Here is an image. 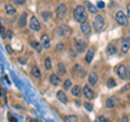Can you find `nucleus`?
I'll return each instance as SVG.
<instances>
[{
	"label": "nucleus",
	"instance_id": "f257e3e1",
	"mask_svg": "<svg viewBox=\"0 0 130 122\" xmlns=\"http://www.w3.org/2000/svg\"><path fill=\"white\" fill-rule=\"evenodd\" d=\"M73 15L77 22H79L80 24L84 23L87 20V13H86V9L84 6H77L74 11H73Z\"/></svg>",
	"mask_w": 130,
	"mask_h": 122
},
{
	"label": "nucleus",
	"instance_id": "f03ea898",
	"mask_svg": "<svg viewBox=\"0 0 130 122\" xmlns=\"http://www.w3.org/2000/svg\"><path fill=\"white\" fill-rule=\"evenodd\" d=\"M104 26H105L104 18L101 14H98L94 18V21H93V27H94V31L96 32V33H100L101 31H103Z\"/></svg>",
	"mask_w": 130,
	"mask_h": 122
},
{
	"label": "nucleus",
	"instance_id": "7ed1b4c3",
	"mask_svg": "<svg viewBox=\"0 0 130 122\" xmlns=\"http://www.w3.org/2000/svg\"><path fill=\"white\" fill-rule=\"evenodd\" d=\"M115 20L117 24H119L120 26H126L128 25V15H126L123 11H117L115 14Z\"/></svg>",
	"mask_w": 130,
	"mask_h": 122
},
{
	"label": "nucleus",
	"instance_id": "20e7f679",
	"mask_svg": "<svg viewBox=\"0 0 130 122\" xmlns=\"http://www.w3.org/2000/svg\"><path fill=\"white\" fill-rule=\"evenodd\" d=\"M116 73L120 79H123V80L128 79V73L129 72H128V69L125 64H119V66L116 68Z\"/></svg>",
	"mask_w": 130,
	"mask_h": 122
},
{
	"label": "nucleus",
	"instance_id": "39448f33",
	"mask_svg": "<svg viewBox=\"0 0 130 122\" xmlns=\"http://www.w3.org/2000/svg\"><path fill=\"white\" fill-rule=\"evenodd\" d=\"M71 33H72L71 27L68 25H66V24H62L60 27L56 28V34H58L59 36H67Z\"/></svg>",
	"mask_w": 130,
	"mask_h": 122
},
{
	"label": "nucleus",
	"instance_id": "423d86ee",
	"mask_svg": "<svg viewBox=\"0 0 130 122\" xmlns=\"http://www.w3.org/2000/svg\"><path fill=\"white\" fill-rule=\"evenodd\" d=\"M67 13V7L64 3H60L58 9H56V17L59 20H63L65 18V15Z\"/></svg>",
	"mask_w": 130,
	"mask_h": 122
},
{
	"label": "nucleus",
	"instance_id": "0eeeda50",
	"mask_svg": "<svg viewBox=\"0 0 130 122\" xmlns=\"http://www.w3.org/2000/svg\"><path fill=\"white\" fill-rule=\"evenodd\" d=\"M29 27H30V30L35 31V32H38V31L41 30V24H40L39 20L36 18V17H31V18H30Z\"/></svg>",
	"mask_w": 130,
	"mask_h": 122
},
{
	"label": "nucleus",
	"instance_id": "6e6552de",
	"mask_svg": "<svg viewBox=\"0 0 130 122\" xmlns=\"http://www.w3.org/2000/svg\"><path fill=\"white\" fill-rule=\"evenodd\" d=\"M83 94L87 99H93L95 97V93L92 91L89 85H85L83 88Z\"/></svg>",
	"mask_w": 130,
	"mask_h": 122
},
{
	"label": "nucleus",
	"instance_id": "1a4fd4ad",
	"mask_svg": "<svg viewBox=\"0 0 130 122\" xmlns=\"http://www.w3.org/2000/svg\"><path fill=\"white\" fill-rule=\"evenodd\" d=\"M75 44H76V47H77L78 52H83L87 48V42L85 39H83L81 37H77Z\"/></svg>",
	"mask_w": 130,
	"mask_h": 122
},
{
	"label": "nucleus",
	"instance_id": "9d476101",
	"mask_svg": "<svg viewBox=\"0 0 130 122\" xmlns=\"http://www.w3.org/2000/svg\"><path fill=\"white\" fill-rule=\"evenodd\" d=\"M80 31L83 32L84 35H90L92 32V27L89 23L84 22V23H81V25H80Z\"/></svg>",
	"mask_w": 130,
	"mask_h": 122
},
{
	"label": "nucleus",
	"instance_id": "9b49d317",
	"mask_svg": "<svg viewBox=\"0 0 130 122\" xmlns=\"http://www.w3.org/2000/svg\"><path fill=\"white\" fill-rule=\"evenodd\" d=\"M129 49H130V37H127L121 43V52L123 54H127Z\"/></svg>",
	"mask_w": 130,
	"mask_h": 122
},
{
	"label": "nucleus",
	"instance_id": "f8f14e48",
	"mask_svg": "<svg viewBox=\"0 0 130 122\" xmlns=\"http://www.w3.org/2000/svg\"><path fill=\"white\" fill-rule=\"evenodd\" d=\"M40 42H41L44 49H49V48H50V38H49V36L47 34H42L41 35Z\"/></svg>",
	"mask_w": 130,
	"mask_h": 122
},
{
	"label": "nucleus",
	"instance_id": "ddd939ff",
	"mask_svg": "<svg viewBox=\"0 0 130 122\" xmlns=\"http://www.w3.org/2000/svg\"><path fill=\"white\" fill-rule=\"evenodd\" d=\"M116 104H117V99L114 96L108 97V98L105 100V106H106V108H108V109L114 108L116 106Z\"/></svg>",
	"mask_w": 130,
	"mask_h": 122
},
{
	"label": "nucleus",
	"instance_id": "4468645a",
	"mask_svg": "<svg viewBox=\"0 0 130 122\" xmlns=\"http://www.w3.org/2000/svg\"><path fill=\"white\" fill-rule=\"evenodd\" d=\"M27 24V14L25 12H23L21 14V17L19 18V21H18V25L20 27H25Z\"/></svg>",
	"mask_w": 130,
	"mask_h": 122
},
{
	"label": "nucleus",
	"instance_id": "2eb2a0df",
	"mask_svg": "<svg viewBox=\"0 0 130 122\" xmlns=\"http://www.w3.org/2000/svg\"><path fill=\"white\" fill-rule=\"evenodd\" d=\"M98 81H99V78H98V74L95 72L89 73V75H88V82H89V84L95 85L98 83Z\"/></svg>",
	"mask_w": 130,
	"mask_h": 122
},
{
	"label": "nucleus",
	"instance_id": "dca6fc26",
	"mask_svg": "<svg viewBox=\"0 0 130 122\" xmlns=\"http://www.w3.org/2000/svg\"><path fill=\"white\" fill-rule=\"evenodd\" d=\"M116 52H117V48L115 46V44L114 43L108 44V46L106 47V54L108 56H113V55H115Z\"/></svg>",
	"mask_w": 130,
	"mask_h": 122
},
{
	"label": "nucleus",
	"instance_id": "f3484780",
	"mask_svg": "<svg viewBox=\"0 0 130 122\" xmlns=\"http://www.w3.org/2000/svg\"><path fill=\"white\" fill-rule=\"evenodd\" d=\"M56 97H58V99L62 104H67V97H66V94H65L63 91H58L56 92Z\"/></svg>",
	"mask_w": 130,
	"mask_h": 122
},
{
	"label": "nucleus",
	"instance_id": "a211bd4d",
	"mask_svg": "<svg viewBox=\"0 0 130 122\" xmlns=\"http://www.w3.org/2000/svg\"><path fill=\"white\" fill-rule=\"evenodd\" d=\"M93 57H94V49H93V48H91V49H89V50L87 51L86 57H85V60H86V62H87L88 64L91 63Z\"/></svg>",
	"mask_w": 130,
	"mask_h": 122
},
{
	"label": "nucleus",
	"instance_id": "6ab92c4d",
	"mask_svg": "<svg viewBox=\"0 0 130 122\" xmlns=\"http://www.w3.org/2000/svg\"><path fill=\"white\" fill-rule=\"evenodd\" d=\"M71 92H72L73 96L80 97L81 96V87H80V85H75V86H73L72 89H71Z\"/></svg>",
	"mask_w": 130,
	"mask_h": 122
},
{
	"label": "nucleus",
	"instance_id": "aec40b11",
	"mask_svg": "<svg viewBox=\"0 0 130 122\" xmlns=\"http://www.w3.org/2000/svg\"><path fill=\"white\" fill-rule=\"evenodd\" d=\"M30 46L34 48V49L37 51V52H41V50H42V48H43V46H42V44H41V42H37V40H34V42H31L30 43Z\"/></svg>",
	"mask_w": 130,
	"mask_h": 122
},
{
	"label": "nucleus",
	"instance_id": "412c9836",
	"mask_svg": "<svg viewBox=\"0 0 130 122\" xmlns=\"http://www.w3.org/2000/svg\"><path fill=\"white\" fill-rule=\"evenodd\" d=\"M49 79H50V83L52 85H54V86H59L60 83H61V79L56 74H51Z\"/></svg>",
	"mask_w": 130,
	"mask_h": 122
},
{
	"label": "nucleus",
	"instance_id": "4be33fe9",
	"mask_svg": "<svg viewBox=\"0 0 130 122\" xmlns=\"http://www.w3.org/2000/svg\"><path fill=\"white\" fill-rule=\"evenodd\" d=\"M31 75L34 76L35 79H39L41 76V72H40L39 68L37 66H32L31 67Z\"/></svg>",
	"mask_w": 130,
	"mask_h": 122
},
{
	"label": "nucleus",
	"instance_id": "5701e85b",
	"mask_svg": "<svg viewBox=\"0 0 130 122\" xmlns=\"http://www.w3.org/2000/svg\"><path fill=\"white\" fill-rule=\"evenodd\" d=\"M5 9H6V13L8 15H13V14L16 13V9L13 6H11V5H7Z\"/></svg>",
	"mask_w": 130,
	"mask_h": 122
},
{
	"label": "nucleus",
	"instance_id": "b1692460",
	"mask_svg": "<svg viewBox=\"0 0 130 122\" xmlns=\"http://www.w3.org/2000/svg\"><path fill=\"white\" fill-rule=\"evenodd\" d=\"M40 15H41V18H42L43 21H46V22H48L49 20L51 19V17H52V14H51L50 11H42L41 13H40Z\"/></svg>",
	"mask_w": 130,
	"mask_h": 122
},
{
	"label": "nucleus",
	"instance_id": "393cba45",
	"mask_svg": "<svg viewBox=\"0 0 130 122\" xmlns=\"http://www.w3.org/2000/svg\"><path fill=\"white\" fill-rule=\"evenodd\" d=\"M58 72H59L60 75H64L65 73H66V68H65V64L64 63L60 62L58 64Z\"/></svg>",
	"mask_w": 130,
	"mask_h": 122
},
{
	"label": "nucleus",
	"instance_id": "a878e982",
	"mask_svg": "<svg viewBox=\"0 0 130 122\" xmlns=\"http://www.w3.org/2000/svg\"><path fill=\"white\" fill-rule=\"evenodd\" d=\"M64 120L66 122H76L78 121V117L75 116V115H70V116H65Z\"/></svg>",
	"mask_w": 130,
	"mask_h": 122
},
{
	"label": "nucleus",
	"instance_id": "bb28decb",
	"mask_svg": "<svg viewBox=\"0 0 130 122\" xmlns=\"http://www.w3.org/2000/svg\"><path fill=\"white\" fill-rule=\"evenodd\" d=\"M44 68H46V70H51L52 69V62L49 57H47V58L44 59Z\"/></svg>",
	"mask_w": 130,
	"mask_h": 122
},
{
	"label": "nucleus",
	"instance_id": "cd10ccee",
	"mask_svg": "<svg viewBox=\"0 0 130 122\" xmlns=\"http://www.w3.org/2000/svg\"><path fill=\"white\" fill-rule=\"evenodd\" d=\"M86 5L88 6V9H89V11L91 12V13H96L98 12V9H99V8H96V7H94L92 5V3H90V2H86Z\"/></svg>",
	"mask_w": 130,
	"mask_h": 122
},
{
	"label": "nucleus",
	"instance_id": "c85d7f7f",
	"mask_svg": "<svg viewBox=\"0 0 130 122\" xmlns=\"http://www.w3.org/2000/svg\"><path fill=\"white\" fill-rule=\"evenodd\" d=\"M106 85H107L108 88L115 87V86H116V82H115V80H114V78H109V79L107 80V82H106Z\"/></svg>",
	"mask_w": 130,
	"mask_h": 122
},
{
	"label": "nucleus",
	"instance_id": "c756f323",
	"mask_svg": "<svg viewBox=\"0 0 130 122\" xmlns=\"http://www.w3.org/2000/svg\"><path fill=\"white\" fill-rule=\"evenodd\" d=\"M72 86H73V85H72V81H71V80H65V81H64V83H63V88L65 89V91L70 89Z\"/></svg>",
	"mask_w": 130,
	"mask_h": 122
},
{
	"label": "nucleus",
	"instance_id": "7c9ffc66",
	"mask_svg": "<svg viewBox=\"0 0 130 122\" xmlns=\"http://www.w3.org/2000/svg\"><path fill=\"white\" fill-rule=\"evenodd\" d=\"M84 107L86 108L88 111H92L93 110V105L91 103H89V101H85V103H84Z\"/></svg>",
	"mask_w": 130,
	"mask_h": 122
},
{
	"label": "nucleus",
	"instance_id": "2f4dec72",
	"mask_svg": "<svg viewBox=\"0 0 130 122\" xmlns=\"http://www.w3.org/2000/svg\"><path fill=\"white\" fill-rule=\"evenodd\" d=\"M64 47H65L64 43H59L58 45H56V50H58V51H62L64 49Z\"/></svg>",
	"mask_w": 130,
	"mask_h": 122
},
{
	"label": "nucleus",
	"instance_id": "473e14b6",
	"mask_svg": "<svg viewBox=\"0 0 130 122\" xmlns=\"http://www.w3.org/2000/svg\"><path fill=\"white\" fill-rule=\"evenodd\" d=\"M13 2L15 3V5H18V6H22L25 3V0H13Z\"/></svg>",
	"mask_w": 130,
	"mask_h": 122
},
{
	"label": "nucleus",
	"instance_id": "72a5a7b5",
	"mask_svg": "<svg viewBox=\"0 0 130 122\" xmlns=\"http://www.w3.org/2000/svg\"><path fill=\"white\" fill-rule=\"evenodd\" d=\"M13 34H14L13 31H11V30H8V31H7V37H8V38L11 39L12 37H13Z\"/></svg>",
	"mask_w": 130,
	"mask_h": 122
},
{
	"label": "nucleus",
	"instance_id": "f704fd0d",
	"mask_svg": "<svg viewBox=\"0 0 130 122\" xmlns=\"http://www.w3.org/2000/svg\"><path fill=\"white\" fill-rule=\"evenodd\" d=\"M128 89H130V84H129V83L126 84L125 86L120 89V93H124V92H126V91H128Z\"/></svg>",
	"mask_w": 130,
	"mask_h": 122
},
{
	"label": "nucleus",
	"instance_id": "c9c22d12",
	"mask_svg": "<svg viewBox=\"0 0 130 122\" xmlns=\"http://www.w3.org/2000/svg\"><path fill=\"white\" fill-rule=\"evenodd\" d=\"M6 49H7V51H8V54H9V55H12V54H13V49L11 48L10 45H7V46H6Z\"/></svg>",
	"mask_w": 130,
	"mask_h": 122
},
{
	"label": "nucleus",
	"instance_id": "e433bc0d",
	"mask_svg": "<svg viewBox=\"0 0 130 122\" xmlns=\"http://www.w3.org/2000/svg\"><path fill=\"white\" fill-rule=\"evenodd\" d=\"M1 37L2 38L7 37V32L5 31V28H3V25H1Z\"/></svg>",
	"mask_w": 130,
	"mask_h": 122
},
{
	"label": "nucleus",
	"instance_id": "4c0bfd02",
	"mask_svg": "<svg viewBox=\"0 0 130 122\" xmlns=\"http://www.w3.org/2000/svg\"><path fill=\"white\" fill-rule=\"evenodd\" d=\"M98 8H99V9H103V8L105 7V3L103 2V1H98Z\"/></svg>",
	"mask_w": 130,
	"mask_h": 122
},
{
	"label": "nucleus",
	"instance_id": "58836bf2",
	"mask_svg": "<svg viewBox=\"0 0 130 122\" xmlns=\"http://www.w3.org/2000/svg\"><path fill=\"white\" fill-rule=\"evenodd\" d=\"M98 120L101 121V122H107L108 120L106 119V118H104L103 116H100V117H98Z\"/></svg>",
	"mask_w": 130,
	"mask_h": 122
},
{
	"label": "nucleus",
	"instance_id": "ea45409f",
	"mask_svg": "<svg viewBox=\"0 0 130 122\" xmlns=\"http://www.w3.org/2000/svg\"><path fill=\"white\" fill-rule=\"evenodd\" d=\"M127 15H128V18H130V3L127 5Z\"/></svg>",
	"mask_w": 130,
	"mask_h": 122
},
{
	"label": "nucleus",
	"instance_id": "a19ab883",
	"mask_svg": "<svg viewBox=\"0 0 130 122\" xmlns=\"http://www.w3.org/2000/svg\"><path fill=\"white\" fill-rule=\"evenodd\" d=\"M123 120H124V121H128V118H127V117H124Z\"/></svg>",
	"mask_w": 130,
	"mask_h": 122
},
{
	"label": "nucleus",
	"instance_id": "79ce46f5",
	"mask_svg": "<svg viewBox=\"0 0 130 122\" xmlns=\"http://www.w3.org/2000/svg\"><path fill=\"white\" fill-rule=\"evenodd\" d=\"M129 34H130V31H129Z\"/></svg>",
	"mask_w": 130,
	"mask_h": 122
}]
</instances>
